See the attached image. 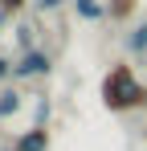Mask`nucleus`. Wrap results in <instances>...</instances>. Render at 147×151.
I'll use <instances>...</instances> for the list:
<instances>
[{"mask_svg": "<svg viewBox=\"0 0 147 151\" xmlns=\"http://www.w3.org/2000/svg\"><path fill=\"white\" fill-rule=\"evenodd\" d=\"M53 70V57L45 49H33V53H21L17 65H12V82H33V78H45Z\"/></svg>", "mask_w": 147, "mask_h": 151, "instance_id": "f03ea898", "label": "nucleus"}, {"mask_svg": "<svg viewBox=\"0 0 147 151\" xmlns=\"http://www.w3.org/2000/svg\"><path fill=\"white\" fill-rule=\"evenodd\" d=\"M49 114H53V106H49V98H37V106H33V127H45Z\"/></svg>", "mask_w": 147, "mask_h": 151, "instance_id": "6e6552de", "label": "nucleus"}, {"mask_svg": "<svg viewBox=\"0 0 147 151\" xmlns=\"http://www.w3.org/2000/svg\"><path fill=\"white\" fill-rule=\"evenodd\" d=\"M17 110H21V90H17V86L0 90V119H12Z\"/></svg>", "mask_w": 147, "mask_h": 151, "instance_id": "20e7f679", "label": "nucleus"}, {"mask_svg": "<svg viewBox=\"0 0 147 151\" xmlns=\"http://www.w3.org/2000/svg\"><path fill=\"white\" fill-rule=\"evenodd\" d=\"M8 21H12V17H8V12H0V29H4V25H8Z\"/></svg>", "mask_w": 147, "mask_h": 151, "instance_id": "ddd939ff", "label": "nucleus"}, {"mask_svg": "<svg viewBox=\"0 0 147 151\" xmlns=\"http://www.w3.org/2000/svg\"><path fill=\"white\" fill-rule=\"evenodd\" d=\"M8 151H21V147H8Z\"/></svg>", "mask_w": 147, "mask_h": 151, "instance_id": "4468645a", "label": "nucleus"}, {"mask_svg": "<svg viewBox=\"0 0 147 151\" xmlns=\"http://www.w3.org/2000/svg\"><path fill=\"white\" fill-rule=\"evenodd\" d=\"M37 8L41 12H53V8H61V0H37Z\"/></svg>", "mask_w": 147, "mask_h": 151, "instance_id": "f8f14e48", "label": "nucleus"}, {"mask_svg": "<svg viewBox=\"0 0 147 151\" xmlns=\"http://www.w3.org/2000/svg\"><path fill=\"white\" fill-rule=\"evenodd\" d=\"M24 8V0H0V12H8V17H17Z\"/></svg>", "mask_w": 147, "mask_h": 151, "instance_id": "1a4fd4ad", "label": "nucleus"}, {"mask_svg": "<svg viewBox=\"0 0 147 151\" xmlns=\"http://www.w3.org/2000/svg\"><path fill=\"white\" fill-rule=\"evenodd\" d=\"M17 45H21V53H33V49H37V45H33V25H29V21L17 25Z\"/></svg>", "mask_w": 147, "mask_h": 151, "instance_id": "0eeeda50", "label": "nucleus"}, {"mask_svg": "<svg viewBox=\"0 0 147 151\" xmlns=\"http://www.w3.org/2000/svg\"><path fill=\"white\" fill-rule=\"evenodd\" d=\"M74 12H78L82 21H102V17H106V8H102L98 0H74Z\"/></svg>", "mask_w": 147, "mask_h": 151, "instance_id": "39448f33", "label": "nucleus"}, {"mask_svg": "<svg viewBox=\"0 0 147 151\" xmlns=\"http://www.w3.org/2000/svg\"><path fill=\"white\" fill-rule=\"evenodd\" d=\"M127 49H131V53H147V21L127 33Z\"/></svg>", "mask_w": 147, "mask_h": 151, "instance_id": "423d86ee", "label": "nucleus"}, {"mask_svg": "<svg viewBox=\"0 0 147 151\" xmlns=\"http://www.w3.org/2000/svg\"><path fill=\"white\" fill-rule=\"evenodd\" d=\"M135 8V0H115V8H110V17H127Z\"/></svg>", "mask_w": 147, "mask_h": 151, "instance_id": "9d476101", "label": "nucleus"}, {"mask_svg": "<svg viewBox=\"0 0 147 151\" xmlns=\"http://www.w3.org/2000/svg\"><path fill=\"white\" fill-rule=\"evenodd\" d=\"M17 147L21 151H49V131L45 127H29L21 139H17Z\"/></svg>", "mask_w": 147, "mask_h": 151, "instance_id": "7ed1b4c3", "label": "nucleus"}, {"mask_svg": "<svg viewBox=\"0 0 147 151\" xmlns=\"http://www.w3.org/2000/svg\"><path fill=\"white\" fill-rule=\"evenodd\" d=\"M102 102L122 114V110L143 106V102H147V90L139 86V78H135L131 65H115V70L106 74V82H102Z\"/></svg>", "mask_w": 147, "mask_h": 151, "instance_id": "f257e3e1", "label": "nucleus"}, {"mask_svg": "<svg viewBox=\"0 0 147 151\" xmlns=\"http://www.w3.org/2000/svg\"><path fill=\"white\" fill-rule=\"evenodd\" d=\"M12 65H17V61H8V57H0V86H4V82L12 78Z\"/></svg>", "mask_w": 147, "mask_h": 151, "instance_id": "9b49d317", "label": "nucleus"}]
</instances>
